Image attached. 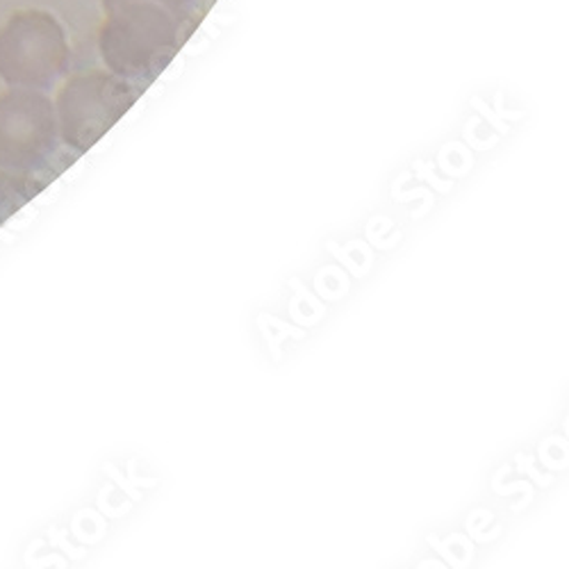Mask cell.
<instances>
[{
	"label": "cell",
	"instance_id": "cell-1",
	"mask_svg": "<svg viewBox=\"0 0 569 569\" xmlns=\"http://www.w3.org/2000/svg\"><path fill=\"white\" fill-rule=\"evenodd\" d=\"M187 23L151 0H130L108 12L99 30V53L108 71L149 84L178 56Z\"/></svg>",
	"mask_w": 569,
	"mask_h": 569
},
{
	"label": "cell",
	"instance_id": "cell-2",
	"mask_svg": "<svg viewBox=\"0 0 569 569\" xmlns=\"http://www.w3.org/2000/svg\"><path fill=\"white\" fill-rule=\"evenodd\" d=\"M147 84L121 78L108 69L71 76L58 91L56 117L60 141L84 153L101 141L137 103Z\"/></svg>",
	"mask_w": 569,
	"mask_h": 569
},
{
	"label": "cell",
	"instance_id": "cell-3",
	"mask_svg": "<svg viewBox=\"0 0 569 569\" xmlns=\"http://www.w3.org/2000/svg\"><path fill=\"white\" fill-rule=\"evenodd\" d=\"M69 67V39L51 12L21 10L0 28V80L6 84L46 91Z\"/></svg>",
	"mask_w": 569,
	"mask_h": 569
},
{
	"label": "cell",
	"instance_id": "cell-4",
	"mask_svg": "<svg viewBox=\"0 0 569 569\" xmlns=\"http://www.w3.org/2000/svg\"><path fill=\"white\" fill-rule=\"evenodd\" d=\"M56 106L37 89L12 87L0 93V169L32 173L58 153Z\"/></svg>",
	"mask_w": 569,
	"mask_h": 569
},
{
	"label": "cell",
	"instance_id": "cell-5",
	"mask_svg": "<svg viewBox=\"0 0 569 569\" xmlns=\"http://www.w3.org/2000/svg\"><path fill=\"white\" fill-rule=\"evenodd\" d=\"M46 182L32 178V173H19L0 169V226L23 206L34 201L43 192Z\"/></svg>",
	"mask_w": 569,
	"mask_h": 569
},
{
	"label": "cell",
	"instance_id": "cell-6",
	"mask_svg": "<svg viewBox=\"0 0 569 569\" xmlns=\"http://www.w3.org/2000/svg\"><path fill=\"white\" fill-rule=\"evenodd\" d=\"M123 3H130V0H101V6H103L106 12H110V10H114V8L123 6ZM151 3L162 6L164 10H169L182 23H187L189 19H192L194 8H197V0H151Z\"/></svg>",
	"mask_w": 569,
	"mask_h": 569
}]
</instances>
